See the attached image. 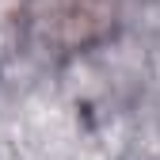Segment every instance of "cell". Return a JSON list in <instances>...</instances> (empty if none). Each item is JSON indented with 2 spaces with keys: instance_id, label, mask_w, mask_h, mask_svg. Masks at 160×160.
<instances>
[{
  "instance_id": "cell-1",
  "label": "cell",
  "mask_w": 160,
  "mask_h": 160,
  "mask_svg": "<svg viewBox=\"0 0 160 160\" xmlns=\"http://www.w3.org/2000/svg\"><path fill=\"white\" fill-rule=\"evenodd\" d=\"M118 19V0H34V23L46 42L84 50L99 42Z\"/></svg>"
}]
</instances>
